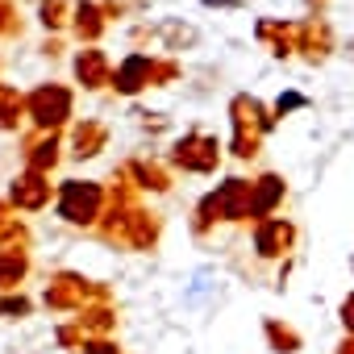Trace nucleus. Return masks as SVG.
Returning a JSON list of instances; mask_svg holds the SVG:
<instances>
[{
	"instance_id": "412c9836",
	"label": "nucleus",
	"mask_w": 354,
	"mask_h": 354,
	"mask_svg": "<svg viewBox=\"0 0 354 354\" xmlns=\"http://www.w3.org/2000/svg\"><path fill=\"white\" fill-rule=\"evenodd\" d=\"M234 154H238V158H250V154H259V133L234 129Z\"/></svg>"
},
{
	"instance_id": "b1692460",
	"label": "nucleus",
	"mask_w": 354,
	"mask_h": 354,
	"mask_svg": "<svg viewBox=\"0 0 354 354\" xmlns=\"http://www.w3.org/2000/svg\"><path fill=\"white\" fill-rule=\"evenodd\" d=\"M304 5H308V13H313V17H325V9H329V0H304Z\"/></svg>"
},
{
	"instance_id": "9b49d317",
	"label": "nucleus",
	"mask_w": 354,
	"mask_h": 354,
	"mask_svg": "<svg viewBox=\"0 0 354 354\" xmlns=\"http://www.w3.org/2000/svg\"><path fill=\"white\" fill-rule=\"evenodd\" d=\"M230 117H234V129H246V133H267L275 125V117L263 109V100H254L246 92L230 100Z\"/></svg>"
},
{
	"instance_id": "bb28decb",
	"label": "nucleus",
	"mask_w": 354,
	"mask_h": 354,
	"mask_svg": "<svg viewBox=\"0 0 354 354\" xmlns=\"http://www.w3.org/2000/svg\"><path fill=\"white\" fill-rule=\"evenodd\" d=\"M346 55H350V59H354V38H350V42H346Z\"/></svg>"
},
{
	"instance_id": "dca6fc26",
	"label": "nucleus",
	"mask_w": 354,
	"mask_h": 354,
	"mask_svg": "<svg viewBox=\"0 0 354 354\" xmlns=\"http://www.w3.org/2000/svg\"><path fill=\"white\" fill-rule=\"evenodd\" d=\"M150 34H154V38H162V42H167V50H184V46H192V42H196V30H192V26H184L180 17H167V21L150 26Z\"/></svg>"
},
{
	"instance_id": "aec40b11",
	"label": "nucleus",
	"mask_w": 354,
	"mask_h": 354,
	"mask_svg": "<svg viewBox=\"0 0 354 354\" xmlns=\"http://www.w3.org/2000/svg\"><path fill=\"white\" fill-rule=\"evenodd\" d=\"M129 171H133L138 180H142V188H154V192H162V188H167V175H162L154 162H133Z\"/></svg>"
},
{
	"instance_id": "20e7f679",
	"label": "nucleus",
	"mask_w": 354,
	"mask_h": 354,
	"mask_svg": "<svg viewBox=\"0 0 354 354\" xmlns=\"http://www.w3.org/2000/svg\"><path fill=\"white\" fill-rule=\"evenodd\" d=\"M150 84H154V59L142 55V50L125 55V59L117 63V71H113V88H117L121 96H138V92L150 88Z\"/></svg>"
},
{
	"instance_id": "1a4fd4ad",
	"label": "nucleus",
	"mask_w": 354,
	"mask_h": 354,
	"mask_svg": "<svg viewBox=\"0 0 354 354\" xmlns=\"http://www.w3.org/2000/svg\"><path fill=\"white\" fill-rule=\"evenodd\" d=\"M296 34H300V21H283V17H263L254 26V38L267 42L275 59H288L296 50Z\"/></svg>"
},
{
	"instance_id": "5701e85b",
	"label": "nucleus",
	"mask_w": 354,
	"mask_h": 354,
	"mask_svg": "<svg viewBox=\"0 0 354 354\" xmlns=\"http://www.w3.org/2000/svg\"><path fill=\"white\" fill-rule=\"evenodd\" d=\"M304 104H308V100H304L300 92H283V96L275 100V113L283 117V113H292V109H304Z\"/></svg>"
},
{
	"instance_id": "39448f33",
	"label": "nucleus",
	"mask_w": 354,
	"mask_h": 354,
	"mask_svg": "<svg viewBox=\"0 0 354 354\" xmlns=\"http://www.w3.org/2000/svg\"><path fill=\"white\" fill-rule=\"evenodd\" d=\"M250 201H254V184L250 180H225L217 192H213V209L221 221H242L250 217Z\"/></svg>"
},
{
	"instance_id": "f3484780",
	"label": "nucleus",
	"mask_w": 354,
	"mask_h": 354,
	"mask_svg": "<svg viewBox=\"0 0 354 354\" xmlns=\"http://www.w3.org/2000/svg\"><path fill=\"white\" fill-rule=\"evenodd\" d=\"M26 158H30V171H42V175H46V171L59 162V138H55V133L34 138L30 150H26Z\"/></svg>"
},
{
	"instance_id": "2eb2a0df",
	"label": "nucleus",
	"mask_w": 354,
	"mask_h": 354,
	"mask_svg": "<svg viewBox=\"0 0 354 354\" xmlns=\"http://www.w3.org/2000/svg\"><path fill=\"white\" fill-rule=\"evenodd\" d=\"M104 142H109V129L100 125V121H84V125H75V158H92V154H100L104 150Z\"/></svg>"
},
{
	"instance_id": "ddd939ff",
	"label": "nucleus",
	"mask_w": 354,
	"mask_h": 354,
	"mask_svg": "<svg viewBox=\"0 0 354 354\" xmlns=\"http://www.w3.org/2000/svg\"><path fill=\"white\" fill-rule=\"evenodd\" d=\"M279 201H283V180L279 175H259L254 180V201H250V217H267Z\"/></svg>"
},
{
	"instance_id": "0eeeda50",
	"label": "nucleus",
	"mask_w": 354,
	"mask_h": 354,
	"mask_svg": "<svg viewBox=\"0 0 354 354\" xmlns=\"http://www.w3.org/2000/svg\"><path fill=\"white\" fill-rule=\"evenodd\" d=\"M104 30H109V17H104L100 0H75V9H71V34L84 46H96Z\"/></svg>"
},
{
	"instance_id": "a878e982",
	"label": "nucleus",
	"mask_w": 354,
	"mask_h": 354,
	"mask_svg": "<svg viewBox=\"0 0 354 354\" xmlns=\"http://www.w3.org/2000/svg\"><path fill=\"white\" fill-rule=\"evenodd\" d=\"M342 317H346V325H350V329H354V296H350V300H346V304H342Z\"/></svg>"
},
{
	"instance_id": "f03ea898",
	"label": "nucleus",
	"mask_w": 354,
	"mask_h": 354,
	"mask_svg": "<svg viewBox=\"0 0 354 354\" xmlns=\"http://www.w3.org/2000/svg\"><path fill=\"white\" fill-rule=\"evenodd\" d=\"M100 205H104V192L100 184H88V180H67L59 192V217L71 225H92L100 217Z\"/></svg>"
},
{
	"instance_id": "f8f14e48",
	"label": "nucleus",
	"mask_w": 354,
	"mask_h": 354,
	"mask_svg": "<svg viewBox=\"0 0 354 354\" xmlns=\"http://www.w3.org/2000/svg\"><path fill=\"white\" fill-rule=\"evenodd\" d=\"M292 238H296V230H292L288 221L267 217V221L254 230V250H259L263 259H275V254H283V250L292 246Z\"/></svg>"
},
{
	"instance_id": "4468645a",
	"label": "nucleus",
	"mask_w": 354,
	"mask_h": 354,
	"mask_svg": "<svg viewBox=\"0 0 354 354\" xmlns=\"http://www.w3.org/2000/svg\"><path fill=\"white\" fill-rule=\"evenodd\" d=\"M71 0H38V26L46 34H59V30H71Z\"/></svg>"
},
{
	"instance_id": "a211bd4d",
	"label": "nucleus",
	"mask_w": 354,
	"mask_h": 354,
	"mask_svg": "<svg viewBox=\"0 0 354 354\" xmlns=\"http://www.w3.org/2000/svg\"><path fill=\"white\" fill-rule=\"evenodd\" d=\"M21 117H26V96L9 84H0V129H17Z\"/></svg>"
},
{
	"instance_id": "6ab92c4d",
	"label": "nucleus",
	"mask_w": 354,
	"mask_h": 354,
	"mask_svg": "<svg viewBox=\"0 0 354 354\" xmlns=\"http://www.w3.org/2000/svg\"><path fill=\"white\" fill-rule=\"evenodd\" d=\"M0 38H21V13L13 0H0Z\"/></svg>"
},
{
	"instance_id": "423d86ee",
	"label": "nucleus",
	"mask_w": 354,
	"mask_h": 354,
	"mask_svg": "<svg viewBox=\"0 0 354 354\" xmlns=\"http://www.w3.org/2000/svg\"><path fill=\"white\" fill-rule=\"evenodd\" d=\"M71 71H75V80H80L84 92H96V88L113 84V67H109V55H104L100 46H84V50L75 55Z\"/></svg>"
},
{
	"instance_id": "4be33fe9",
	"label": "nucleus",
	"mask_w": 354,
	"mask_h": 354,
	"mask_svg": "<svg viewBox=\"0 0 354 354\" xmlns=\"http://www.w3.org/2000/svg\"><path fill=\"white\" fill-rule=\"evenodd\" d=\"M175 75H180V63H175V59H154V88L171 84Z\"/></svg>"
},
{
	"instance_id": "9d476101",
	"label": "nucleus",
	"mask_w": 354,
	"mask_h": 354,
	"mask_svg": "<svg viewBox=\"0 0 354 354\" xmlns=\"http://www.w3.org/2000/svg\"><path fill=\"white\" fill-rule=\"evenodd\" d=\"M9 196H13V205L17 209H46L50 205V180L42 171H26V175H17L13 180V188H9Z\"/></svg>"
},
{
	"instance_id": "393cba45",
	"label": "nucleus",
	"mask_w": 354,
	"mask_h": 354,
	"mask_svg": "<svg viewBox=\"0 0 354 354\" xmlns=\"http://www.w3.org/2000/svg\"><path fill=\"white\" fill-rule=\"evenodd\" d=\"M234 5H242V0H205V9H234Z\"/></svg>"
},
{
	"instance_id": "6e6552de",
	"label": "nucleus",
	"mask_w": 354,
	"mask_h": 354,
	"mask_svg": "<svg viewBox=\"0 0 354 354\" xmlns=\"http://www.w3.org/2000/svg\"><path fill=\"white\" fill-rule=\"evenodd\" d=\"M296 50H300L308 63L329 59V50H333V30H329V21H325V17H308V21H300Z\"/></svg>"
},
{
	"instance_id": "7ed1b4c3",
	"label": "nucleus",
	"mask_w": 354,
	"mask_h": 354,
	"mask_svg": "<svg viewBox=\"0 0 354 354\" xmlns=\"http://www.w3.org/2000/svg\"><path fill=\"white\" fill-rule=\"evenodd\" d=\"M175 167H184V171H213L217 162H221V146H217V138H209V133H188L184 142H175Z\"/></svg>"
},
{
	"instance_id": "f257e3e1",
	"label": "nucleus",
	"mask_w": 354,
	"mask_h": 354,
	"mask_svg": "<svg viewBox=\"0 0 354 354\" xmlns=\"http://www.w3.org/2000/svg\"><path fill=\"white\" fill-rule=\"evenodd\" d=\"M71 109H75V96H71V88H63V84H38V88L26 96V117H30L42 133H55L59 125H67Z\"/></svg>"
}]
</instances>
